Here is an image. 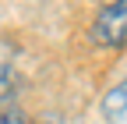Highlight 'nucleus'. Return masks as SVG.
Listing matches in <instances>:
<instances>
[{"instance_id": "nucleus-1", "label": "nucleus", "mask_w": 127, "mask_h": 124, "mask_svg": "<svg viewBox=\"0 0 127 124\" xmlns=\"http://www.w3.org/2000/svg\"><path fill=\"white\" fill-rule=\"evenodd\" d=\"M92 39L99 46H124L127 43V0H113L95 14Z\"/></svg>"}, {"instance_id": "nucleus-2", "label": "nucleus", "mask_w": 127, "mask_h": 124, "mask_svg": "<svg viewBox=\"0 0 127 124\" xmlns=\"http://www.w3.org/2000/svg\"><path fill=\"white\" fill-rule=\"evenodd\" d=\"M102 117L106 124H127V82L113 85L102 96Z\"/></svg>"}, {"instance_id": "nucleus-3", "label": "nucleus", "mask_w": 127, "mask_h": 124, "mask_svg": "<svg viewBox=\"0 0 127 124\" xmlns=\"http://www.w3.org/2000/svg\"><path fill=\"white\" fill-rule=\"evenodd\" d=\"M14 92H18V78L7 64H0V103H11Z\"/></svg>"}, {"instance_id": "nucleus-4", "label": "nucleus", "mask_w": 127, "mask_h": 124, "mask_svg": "<svg viewBox=\"0 0 127 124\" xmlns=\"http://www.w3.org/2000/svg\"><path fill=\"white\" fill-rule=\"evenodd\" d=\"M0 124H28L18 110H11V106H4V110H0Z\"/></svg>"}]
</instances>
